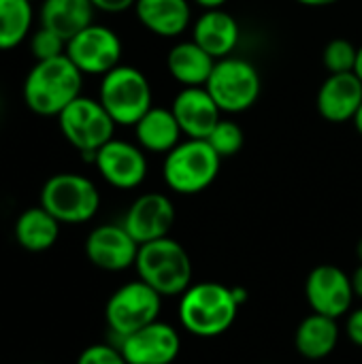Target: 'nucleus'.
Here are the masks:
<instances>
[{"label":"nucleus","instance_id":"nucleus-1","mask_svg":"<svg viewBox=\"0 0 362 364\" xmlns=\"http://www.w3.org/2000/svg\"><path fill=\"white\" fill-rule=\"evenodd\" d=\"M83 73L70 62V58L58 55L51 60H38L23 81V102L36 115H60L75 98L81 96Z\"/></svg>","mask_w":362,"mask_h":364},{"label":"nucleus","instance_id":"nucleus-2","mask_svg":"<svg viewBox=\"0 0 362 364\" xmlns=\"http://www.w3.org/2000/svg\"><path fill=\"white\" fill-rule=\"evenodd\" d=\"M239 305L235 288L218 282L192 284L179 299V322L190 335L213 339L235 324Z\"/></svg>","mask_w":362,"mask_h":364},{"label":"nucleus","instance_id":"nucleus-3","mask_svg":"<svg viewBox=\"0 0 362 364\" xmlns=\"http://www.w3.org/2000/svg\"><path fill=\"white\" fill-rule=\"evenodd\" d=\"M134 269L139 279L151 286L162 299L181 296L192 286L194 269L190 254L179 241L171 237L143 243L139 247Z\"/></svg>","mask_w":362,"mask_h":364},{"label":"nucleus","instance_id":"nucleus-4","mask_svg":"<svg viewBox=\"0 0 362 364\" xmlns=\"http://www.w3.org/2000/svg\"><path fill=\"white\" fill-rule=\"evenodd\" d=\"M220 164L222 158L205 139H188L166 154L162 177L177 194H198L215 181Z\"/></svg>","mask_w":362,"mask_h":364},{"label":"nucleus","instance_id":"nucleus-5","mask_svg":"<svg viewBox=\"0 0 362 364\" xmlns=\"http://www.w3.org/2000/svg\"><path fill=\"white\" fill-rule=\"evenodd\" d=\"M98 100L117 126H137L151 109V85L139 68L119 64L102 77Z\"/></svg>","mask_w":362,"mask_h":364},{"label":"nucleus","instance_id":"nucleus-6","mask_svg":"<svg viewBox=\"0 0 362 364\" xmlns=\"http://www.w3.org/2000/svg\"><path fill=\"white\" fill-rule=\"evenodd\" d=\"M41 207L60 224L90 222L100 207V192L92 179L77 173H58L41 188Z\"/></svg>","mask_w":362,"mask_h":364},{"label":"nucleus","instance_id":"nucleus-7","mask_svg":"<svg viewBox=\"0 0 362 364\" xmlns=\"http://www.w3.org/2000/svg\"><path fill=\"white\" fill-rule=\"evenodd\" d=\"M60 130L64 139L87 160L94 162L96 151L113 139L115 122L107 113L100 100L79 96L60 115Z\"/></svg>","mask_w":362,"mask_h":364},{"label":"nucleus","instance_id":"nucleus-8","mask_svg":"<svg viewBox=\"0 0 362 364\" xmlns=\"http://www.w3.org/2000/svg\"><path fill=\"white\" fill-rule=\"evenodd\" d=\"M205 87L222 113H241L258 100L260 75L252 62L228 55L215 62Z\"/></svg>","mask_w":362,"mask_h":364},{"label":"nucleus","instance_id":"nucleus-9","mask_svg":"<svg viewBox=\"0 0 362 364\" xmlns=\"http://www.w3.org/2000/svg\"><path fill=\"white\" fill-rule=\"evenodd\" d=\"M162 311V296L145 282H130L117 288L105 307V320L119 339L156 322Z\"/></svg>","mask_w":362,"mask_h":364},{"label":"nucleus","instance_id":"nucleus-10","mask_svg":"<svg viewBox=\"0 0 362 364\" xmlns=\"http://www.w3.org/2000/svg\"><path fill=\"white\" fill-rule=\"evenodd\" d=\"M66 55L83 75L105 77L109 70L119 66L122 41L111 28L90 23L66 43Z\"/></svg>","mask_w":362,"mask_h":364},{"label":"nucleus","instance_id":"nucleus-11","mask_svg":"<svg viewBox=\"0 0 362 364\" xmlns=\"http://www.w3.org/2000/svg\"><path fill=\"white\" fill-rule=\"evenodd\" d=\"M354 296L352 275L335 264H318L305 279V299L314 314L339 320L350 314Z\"/></svg>","mask_w":362,"mask_h":364},{"label":"nucleus","instance_id":"nucleus-12","mask_svg":"<svg viewBox=\"0 0 362 364\" xmlns=\"http://www.w3.org/2000/svg\"><path fill=\"white\" fill-rule=\"evenodd\" d=\"M94 164L100 177L117 190L139 188L147 177V158L143 154V147L119 139H111L109 143H105L96 151Z\"/></svg>","mask_w":362,"mask_h":364},{"label":"nucleus","instance_id":"nucleus-13","mask_svg":"<svg viewBox=\"0 0 362 364\" xmlns=\"http://www.w3.org/2000/svg\"><path fill=\"white\" fill-rule=\"evenodd\" d=\"M139 243L124 228V224H102L96 226L85 239L87 260L102 271L119 273L134 267L139 256Z\"/></svg>","mask_w":362,"mask_h":364},{"label":"nucleus","instance_id":"nucleus-14","mask_svg":"<svg viewBox=\"0 0 362 364\" xmlns=\"http://www.w3.org/2000/svg\"><path fill=\"white\" fill-rule=\"evenodd\" d=\"M119 341V350L128 364H173L181 352L179 333L160 320Z\"/></svg>","mask_w":362,"mask_h":364},{"label":"nucleus","instance_id":"nucleus-15","mask_svg":"<svg viewBox=\"0 0 362 364\" xmlns=\"http://www.w3.org/2000/svg\"><path fill=\"white\" fill-rule=\"evenodd\" d=\"M175 205L169 196L160 192H147L130 205L122 224L132 239L143 245L169 237L175 226Z\"/></svg>","mask_w":362,"mask_h":364},{"label":"nucleus","instance_id":"nucleus-16","mask_svg":"<svg viewBox=\"0 0 362 364\" xmlns=\"http://www.w3.org/2000/svg\"><path fill=\"white\" fill-rule=\"evenodd\" d=\"M171 111L188 139H207L222 119V111L205 85L183 87L175 96Z\"/></svg>","mask_w":362,"mask_h":364},{"label":"nucleus","instance_id":"nucleus-17","mask_svg":"<svg viewBox=\"0 0 362 364\" xmlns=\"http://www.w3.org/2000/svg\"><path fill=\"white\" fill-rule=\"evenodd\" d=\"M318 113L331 124L352 122L362 105V81L356 73L329 75L318 90Z\"/></svg>","mask_w":362,"mask_h":364},{"label":"nucleus","instance_id":"nucleus-18","mask_svg":"<svg viewBox=\"0 0 362 364\" xmlns=\"http://www.w3.org/2000/svg\"><path fill=\"white\" fill-rule=\"evenodd\" d=\"M194 43H198L211 58L222 60L233 53L239 43L241 30L237 19L222 9H207L192 28Z\"/></svg>","mask_w":362,"mask_h":364},{"label":"nucleus","instance_id":"nucleus-19","mask_svg":"<svg viewBox=\"0 0 362 364\" xmlns=\"http://www.w3.org/2000/svg\"><path fill=\"white\" fill-rule=\"evenodd\" d=\"M134 11L149 32L164 38L186 32L192 17L188 0H137Z\"/></svg>","mask_w":362,"mask_h":364},{"label":"nucleus","instance_id":"nucleus-20","mask_svg":"<svg viewBox=\"0 0 362 364\" xmlns=\"http://www.w3.org/2000/svg\"><path fill=\"white\" fill-rule=\"evenodd\" d=\"M92 0H43L41 26L60 34L66 43L83 28L94 23Z\"/></svg>","mask_w":362,"mask_h":364},{"label":"nucleus","instance_id":"nucleus-21","mask_svg":"<svg viewBox=\"0 0 362 364\" xmlns=\"http://www.w3.org/2000/svg\"><path fill=\"white\" fill-rule=\"evenodd\" d=\"M137 141L143 149L154 154H169L181 143V128L171 109L151 107L134 126Z\"/></svg>","mask_w":362,"mask_h":364},{"label":"nucleus","instance_id":"nucleus-22","mask_svg":"<svg viewBox=\"0 0 362 364\" xmlns=\"http://www.w3.org/2000/svg\"><path fill=\"white\" fill-rule=\"evenodd\" d=\"M339 343V324L335 318L312 314L307 316L297 333H294V348L307 360H322L335 352Z\"/></svg>","mask_w":362,"mask_h":364},{"label":"nucleus","instance_id":"nucleus-23","mask_svg":"<svg viewBox=\"0 0 362 364\" xmlns=\"http://www.w3.org/2000/svg\"><path fill=\"white\" fill-rule=\"evenodd\" d=\"M215 58H211L198 43L186 41L177 43L166 58V68L175 81L181 85H205L211 77V70L215 66Z\"/></svg>","mask_w":362,"mask_h":364},{"label":"nucleus","instance_id":"nucleus-24","mask_svg":"<svg viewBox=\"0 0 362 364\" xmlns=\"http://www.w3.org/2000/svg\"><path fill=\"white\" fill-rule=\"evenodd\" d=\"M60 237V222L45 207L26 209L15 222V239L26 252H47Z\"/></svg>","mask_w":362,"mask_h":364},{"label":"nucleus","instance_id":"nucleus-25","mask_svg":"<svg viewBox=\"0 0 362 364\" xmlns=\"http://www.w3.org/2000/svg\"><path fill=\"white\" fill-rule=\"evenodd\" d=\"M32 19L30 0H0V51L21 45L30 34Z\"/></svg>","mask_w":362,"mask_h":364},{"label":"nucleus","instance_id":"nucleus-26","mask_svg":"<svg viewBox=\"0 0 362 364\" xmlns=\"http://www.w3.org/2000/svg\"><path fill=\"white\" fill-rule=\"evenodd\" d=\"M213 149L215 154L224 160V158H233L235 154L241 151L243 147V141H245V134H243V128L233 122V119H220L218 126L211 130V134L205 139Z\"/></svg>","mask_w":362,"mask_h":364},{"label":"nucleus","instance_id":"nucleus-27","mask_svg":"<svg viewBox=\"0 0 362 364\" xmlns=\"http://www.w3.org/2000/svg\"><path fill=\"white\" fill-rule=\"evenodd\" d=\"M356 60H358V47H354L348 38H333L331 43H326L322 51V62L329 75L354 73Z\"/></svg>","mask_w":362,"mask_h":364},{"label":"nucleus","instance_id":"nucleus-28","mask_svg":"<svg viewBox=\"0 0 362 364\" xmlns=\"http://www.w3.org/2000/svg\"><path fill=\"white\" fill-rule=\"evenodd\" d=\"M30 49H32V55L36 58V62L51 60V58L66 53V41L60 34H55L53 30L41 26L30 38Z\"/></svg>","mask_w":362,"mask_h":364},{"label":"nucleus","instance_id":"nucleus-29","mask_svg":"<svg viewBox=\"0 0 362 364\" xmlns=\"http://www.w3.org/2000/svg\"><path fill=\"white\" fill-rule=\"evenodd\" d=\"M77 364H128V360L124 358L119 348H113L107 343H96V346L85 348L79 354Z\"/></svg>","mask_w":362,"mask_h":364},{"label":"nucleus","instance_id":"nucleus-30","mask_svg":"<svg viewBox=\"0 0 362 364\" xmlns=\"http://www.w3.org/2000/svg\"><path fill=\"white\" fill-rule=\"evenodd\" d=\"M346 335H348V339H350L354 346L362 348V307H358V309H354V311L348 314V320H346Z\"/></svg>","mask_w":362,"mask_h":364},{"label":"nucleus","instance_id":"nucleus-31","mask_svg":"<svg viewBox=\"0 0 362 364\" xmlns=\"http://www.w3.org/2000/svg\"><path fill=\"white\" fill-rule=\"evenodd\" d=\"M96 11H105V13H122L130 6L137 4V0H92Z\"/></svg>","mask_w":362,"mask_h":364},{"label":"nucleus","instance_id":"nucleus-32","mask_svg":"<svg viewBox=\"0 0 362 364\" xmlns=\"http://www.w3.org/2000/svg\"><path fill=\"white\" fill-rule=\"evenodd\" d=\"M352 288H354V294L362 301V264L352 273Z\"/></svg>","mask_w":362,"mask_h":364},{"label":"nucleus","instance_id":"nucleus-33","mask_svg":"<svg viewBox=\"0 0 362 364\" xmlns=\"http://www.w3.org/2000/svg\"><path fill=\"white\" fill-rule=\"evenodd\" d=\"M297 2H301L305 6H331V4H335L339 0H297Z\"/></svg>","mask_w":362,"mask_h":364},{"label":"nucleus","instance_id":"nucleus-34","mask_svg":"<svg viewBox=\"0 0 362 364\" xmlns=\"http://www.w3.org/2000/svg\"><path fill=\"white\" fill-rule=\"evenodd\" d=\"M226 0H196V4H201L203 9H222Z\"/></svg>","mask_w":362,"mask_h":364},{"label":"nucleus","instance_id":"nucleus-35","mask_svg":"<svg viewBox=\"0 0 362 364\" xmlns=\"http://www.w3.org/2000/svg\"><path fill=\"white\" fill-rule=\"evenodd\" d=\"M356 77L362 81V47H358V60H356V68H354Z\"/></svg>","mask_w":362,"mask_h":364},{"label":"nucleus","instance_id":"nucleus-36","mask_svg":"<svg viewBox=\"0 0 362 364\" xmlns=\"http://www.w3.org/2000/svg\"><path fill=\"white\" fill-rule=\"evenodd\" d=\"M352 122H354L356 130L361 132V136H362V105H361V109H358V113L354 115V119H352Z\"/></svg>","mask_w":362,"mask_h":364},{"label":"nucleus","instance_id":"nucleus-37","mask_svg":"<svg viewBox=\"0 0 362 364\" xmlns=\"http://www.w3.org/2000/svg\"><path fill=\"white\" fill-rule=\"evenodd\" d=\"M356 254H358V258H361V262H362V237H361V241H358V245H356Z\"/></svg>","mask_w":362,"mask_h":364},{"label":"nucleus","instance_id":"nucleus-38","mask_svg":"<svg viewBox=\"0 0 362 364\" xmlns=\"http://www.w3.org/2000/svg\"><path fill=\"white\" fill-rule=\"evenodd\" d=\"M30 2H32V0H30Z\"/></svg>","mask_w":362,"mask_h":364}]
</instances>
